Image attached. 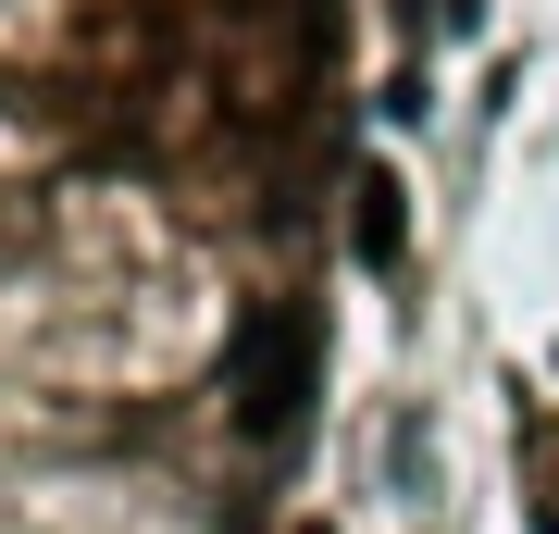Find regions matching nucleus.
<instances>
[{"mask_svg": "<svg viewBox=\"0 0 559 534\" xmlns=\"http://www.w3.org/2000/svg\"><path fill=\"white\" fill-rule=\"evenodd\" d=\"M224 397H237V436L249 448H299V423L323 397V323L299 311V298L237 311V336H224Z\"/></svg>", "mask_w": 559, "mask_h": 534, "instance_id": "nucleus-1", "label": "nucleus"}, {"mask_svg": "<svg viewBox=\"0 0 559 534\" xmlns=\"http://www.w3.org/2000/svg\"><path fill=\"white\" fill-rule=\"evenodd\" d=\"M348 261H360V274H399V261H411V187L385 175V162L348 175Z\"/></svg>", "mask_w": 559, "mask_h": 534, "instance_id": "nucleus-2", "label": "nucleus"}, {"mask_svg": "<svg viewBox=\"0 0 559 534\" xmlns=\"http://www.w3.org/2000/svg\"><path fill=\"white\" fill-rule=\"evenodd\" d=\"M399 25H436V38H473L485 0H399Z\"/></svg>", "mask_w": 559, "mask_h": 534, "instance_id": "nucleus-3", "label": "nucleus"}, {"mask_svg": "<svg viewBox=\"0 0 559 534\" xmlns=\"http://www.w3.org/2000/svg\"><path fill=\"white\" fill-rule=\"evenodd\" d=\"M299 534H323V522H299Z\"/></svg>", "mask_w": 559, "mask_h": 534, "instance_id": "nucleus-4", "label": "nucleus"}]
</instances>
